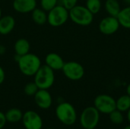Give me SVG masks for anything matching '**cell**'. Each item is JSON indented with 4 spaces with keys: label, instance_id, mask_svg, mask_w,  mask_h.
<instances>
[{
    "label": "cell",
    "instance_id": "obj_3",
    "mask_svg": "<svg viewBox=\"0 0 130 129\" xmlns=\"http://www.w3.org/2000/svg\"><path fill=\"white\" fill-rule=\"evenodd\" d=\"M69 18L80 26H88L93 22L94 14L83 5H75L69 11Z\"/></svg>",
    "mask_w": 130,
    "mask_h": 129
},
{
    "label": "cell",
    "instance_id": "obj_13",
    "mask_svg": "<svg viewBox=\"0 0 130 129\" xmlns=\"http://www.w3.org/2000/svg\"><path fill=\"white\" fill-rule=\"evenodd\" d=\"M45 62L46 65L51 68L53 71L62 70L65 64L62 58L59 54L55 52L47 54L45 58Z\"/></svg>",
    "mask_w": 130,
    "mask_h": 129
},
{
    "label": "cell",
    "instance_id": "obj_31",
    "mask_svg": "<svg viewBox=\"0 0 130 129\" xmlns=\"http://www.w3.org/2000/svg\"><path fill=\"white\" fill-rule=\"evenodd\" d=\"M123 129H130V125H126L125 128Z\"/></svg>",
    "mask_w": 130,
    "mask_h": 129
},
{
    "label": "cell",
    "instance_id": "obj_11",
    "mask_svg": "<svg viewBox=\"0 0 130 129\" xmlns=\"http://www.w3.org/2000/svg\"><path fill=\"white\" fill-rule=\"evenodd\" d=\"M36 104L43 109H49L52 105V97L47 90L39 89L34 95Z\"/></svg>",
    "mask_w": 130,
    "mask_h": 129
},
{
    "label": "cell",
    "instance_id": "obj_1",
    "mask_svg": "<svg viewBox=\"0 0 130 129\" xmlns=\"http://www.w3.org/2000/svg\"><path fill=\"white\" fill-rule=\"evenodd\" d=\"M18 64L21 72L26 76H34L41 66L40 58L33 53L18 56Z\"/></svg>",
    "mask_w": 130,
    "mask_h": 129
},
{
    "label": "cell",
    "instance_id": "obj_4",
    "mask_svg": "<svg viewBox=\"0 0 130 129\" xmlns=\"http://www.w3.org/2000/svg\"><path fill=\"white\" fill-rule=\"evenodd\" d=\"M56 115L59 122L65 125H72L77 119V113L75 107L67 102L61 103L57 106Z\"/></svg>",
    "mask_w": 130,
    "mask_h": 129
},
{
    "label": "cell",
    "instance_id": "obj_16",
    "mask_svg": "<svg viewBox=\"0 0 130 129\" xmlns=\"http://www.w3.org/2000/svg\"><path fill=\"white\" fill-rule=\"evenodd\" d=\"M30 43L25 39H19L14 43V51L17 56H21L29 53L30 50Z\"/></svg>",
    "mask_w": 130,
    "mask_h": 129
},
{
    "label": "cell",
    "instance_id": "obj_32",
    "mask_svg": "<svg viewBox=\"0 0 130 129\" xmlns=\"http://www.w3.org/2000/svg\"><path fill=\"white\" fill-rule=\"evenodd\" d=\"M2 17V10H1V8H0V18Z\"/></svg>",
    "mask_w": 130,
    "mask_h": 129
},
{
    "label": "cell",
    "instance_id": "obj_12",
    "mask_svg": "<svg viewBox=\"0 0 130 129\" xmlns=\"http://www.w3.org/2000/svg\"><path fill=\"white\" fill-rule=\"evenodd\" d=\"M13 8L18 13L26 14L32 12L37 7L36 0H14Z\"/></svg>",
    "mask_w": 130,
    "mask_h": 129
},
{
    "label": "cell",
    "instance_id": "obj_21",
    "mask_svg": "<svg viewBox=\"0 0 130 129\" xmlns=\"http://www.w3.org/2000/svg\"><path fill=\"white\" fill-rule=\"evenodd\" d=\"M85 7L93 14H97L101 9V0H86Z\"/></svg>",
    "mask_w": 130,
    "mask_h": 129
},
{
    "label": "cell",
    "instance_id": "obj_9",
    "mask_svg": "<svg viewBox=\"0 0 130 129\" xmlns=\"http://www.w3.org/2000/svg\"><path fill=\"white\" fill-rule=\"evenodd\" d=\"M120 27V25L117 17L110 15L104 17L98 25L100 32L104 35H112L115 33L119 30Z\"/></svg>",
    "mask_w": 130,
    "mask_h": 129
},
{
    "label": "cell",
    "instance_id": "obj_7",
    "mask_svg": "<svg viewBox=\"0 0 130 129\" xmlns=\"http://www.w3.org/2000/svg\"><path fill=\"white\" fill-rule=\"evenodd\" d=\"M94 107L100 113L110 114L116 108V100L108 94H100L97 96L94 101Z\"/></svg>",
    "mask_w": 130,
    "mask_h": 129
},
{
    "label": "cell",
    "instance_id": "obj_8",
    "mask_svg": "<svg viewBox=\"0 0 130 129\" xmlns=\"http://www.w3.org/2000/svg\"><path fill=\"white\" fill-rule=\"evenodd\" d=\"M62 71L64 75L72 81L81 80L85 75L84 67L80 63L74 61L65 62Z\"/></svg>",
    "mask_w": 130,
    "mask_h": 129
},
{
    "label": "cell",
    "instance_id": "obj_29",
    "mask_svg": "<svg viewBox=\"0 0 130 129\" xmlns=\"http://www.w3.org/2000/svg\"><path fill=\"white\" fill-rule=\"evenodd\" d=\"M127 119H128V122L130 123V109L127 111Z\"/></svg>",
    "mask_w": 130,
    "mask_h": 129
},
{
    "label": "cell",
    "instance_id": "obj_25",
    "mask_svg": "<svg viewBox=\"0 0 130 129\" xmlns=\"http://www.w3.org/2000/svg\"><path fill=\"white\" fill-rule=\"evenodd\" d=\"M61 1H62V5H63L69 11L72 9L73 7H75L78 2V0H61Z\"/></svg>",
    "mask_w": 130,
    "mask_h": 129
},
{
    "label": "cell",
    "instance_id": "obj_5",
    "mask_svg": "<svg viewBox=\"0 0 130 129\" xmlns=\"http://www.w3.org/2000/svg\"><path fill=\"white\" fill-rule=\"evenodd\" d=\"M69 17V10L62 5H57L49 11L47 14V21L52 27H57L66 24Z\"/></svg>",
    "mask_w": 130,
    "mask_h": 129
},
{
    "label": "cell",
    "instance_id": "obj_23",
    "mask_svg": "<svg viewBox=\"0 0 130 129\" xmlns=\"http://www.w3.org/2000/svg\"><path fill=\"white\" fill-rule=\"evenodd\" d=\"M38 90L39 88L34 82L27 83L24 88V94L27 96H34Z\"/></svg>",
    "mask_w": 130,
    "mask_h": 129
},
{
    "label": "cell",
    "instance_id": "obj_14",
    "mask_svg": "<svg viewBox=\"0 0 130 129\" xmlns=\"http://www.w3.org/2000/svg\"><path fill=\"white\" fill-rule=\"evenodd\" d=\"M15 25L14 18L11 15H6L0 18V34L6 35L12 31Z\"/></svg>",
    "mask_w": 130,
    "mask_h": 129
},
{
    "label": "cell",
    "instance_id": "obj_30",
    "mask_svg": "<svg viewBox=\"0 0 130 129\" xmlns=\"http://www.w3.org/2000/svg\"><path fill=\"white\" fill-rule=\"evenodd\" d=\"M125 3H126L128 5H130V0H123Z\"/></svg>",
    "mask_w": 130,
    "mask_h": 129
},
{
    "label": "cell",
    "instance_id": "obj_26",
    "mask_svg": "<svg viewBox=\"0 0 130 129\" xmlns=\"http://www.w3.org/2000/svg\"><path fill=\"white\" fill-rule=\"evenodd\" d=\"M6 118H5V116L3 113L0 112V129H2L6 124Z\"/></svg>",
    "mask_w": 130,
    "mask_h": 129
},
{
    "label": "cell",
    "instance_id": "obj_6",
    "mask_svg": "<svg viewBox=\"0 0 130 129\" xmlns=\"http://www.w3.org/2000/svg\"><path fill=\"white\" fill-rule=\"evenodd\" d=\"M100 121V113L94 106L85 108L80 116V124L85 129H94Z\"/></svg>",
    "mask_w": 130,
    "mask_h": 129
},
{
    "label": "cell",
    "instance_id": "obj_15",
    "mask_svg": "<svg viewBox=\"0 0 130 129\" xmlns=\"http://www.w3.org/2000/svg\"><path fill=\"white\" fill-rule=\"evenodd\" d=\"M117 17L120 27L126 29H130V5L121 8Z\"/></svg>",
    "mask_w": 130,
    "mask_h": 129
},
{
    "label": "cell",
    "instance_id": "obj_33",
    "mask_svg": "<svg viewBox=\"0 0 130 129\" xmlns=\"http://www.w3.org/2000/svg\"><path fill=\"white\" fill-rule=\"evenodd\" d=\"M47 129H54V128H47Z\"/></svg>",
    "mask_w": 130,
    "mask_h": 129
},
{
    "label": "cell",
    "instance_id": "obj_18",
    "mask_svg": "<svg viewBox=\"0 0 130 129\" xmlns=\"http://www.w3.org/2000/svg\"><path fill=\"white\" fill-rule=\"evenodd\" d=\"M116 108L117 110L124 113L130 109V97L129 95H122L116 100Z\"/></svg>",
    "mask_w": 130,
    "mask_h": 129
},
{
    "label": "cell",
    "instance_id": "obj_2",
    "mask_svg": "<svg viewBox=\"0 0 130 129\" xmlns=\"http://www.w3.org/2000/svg\"><path fill=\"white\" fill-rule=\"evenodd\" d=\"M55 81L54 71L46 65H41L34 75V83L39 89L47 90L51 87Z\"/></svg>",
    "mask_w": 130,
    "mask_h": 129
},
{
    "label": "cell",
    "instance_id": "obj_27",
    "mask_svg": "<svg viewBox=\"0 0 130 129\" xmlns=\"http://www.w3.org/2000/svg\"><path fill=\"white\" fill-rule=\"evenodd\" d=\"M5 78V74L3 68L0 66V84H2Z\"/></svg>",
    "mask_w": 130,
    "mask_h": 129
},
{
    "label": "cell",
    "instance_id": "obj_22",
    "mask_svg": "<svg viewBox=\"0 0 130 129\" xmlns=\"http://www.w3.org/2000/svg\"><path fill=\"white\" fill-rule=\"evenodd\" d=\"M109 116L110 122L115 125H120L124 121V116L123 115V113L117 109H115L114 111L110 113L109 114Z\"/></svg>",
    "mask_w": 130,
    "mask_h": 129
},
{
    "label": "cell",
    "instance_id": "obj_28",
    "mask_svg": "<svg viewBox=\"0 0 130 129\" xmlns=\"http://www.w3.org/2000/svg\"><path fill=\"white\" fill-rule=\"evenodd\" d=\"M126 93H127V95H129L130 97V84H128V86L126 87Z\"/></svg>",
    "mask_w": 130,
    "mask_h": 129
},
{
    "label": "cell",
    "instance_id": "obj_19",
    "mask_svg": "<svg viewBox=\"0 0 130 129\" xmlns=\"http://www.w3.org/2000/svg\"><path fill=\"white\" fill-rule=\"evenodd\" d=\"M32 19L37 24L43 25L47 21V14L42 8H36L32 11Z\"/></svg>",
    "mask_w": 130,
    "mask_h": 129
},
{
    "label": "cell",
    "instance_id": "obj_24",
    "mask_svg": "<svg viewBox=\"0 0 130 129\" xmlns=\"http://www.w3.org/2000/svg\"><path fill=\"white\" fill-rule=\"evenodd\" d=\"M58 0H41L40 5L43 10L45 11H49L57 5Z\"/></svg>",
    "mask_w": 130,
    "mask_h": 129
},
{
    "label": "cell",
    "instance_id": "obj_17",
    "mask_svg": "<svg viewBox=\"0 0 130 129\" xmlns=\"http://www.w3.org/2000/svg\"><path fill=\"white\" fill-rule=\"evenodd\" d=\"M106 11L110 16L117 17L121 10L120 4L118 0H107L104 4Z\"/></svg>",
    "mask_w": 130,
    "mask_h": 129
},
{
    "label": "cell",
    "instance_id": "obj_10",
    "mask_svg": "<svg viewBox=\"0 0 130 129\" xmlns=\"http://www.w3.org/2000/svg\"><path fill=\"white\" fill-rule=\"evenodd\" d=\"M22 122L26 129H41L43 120L41 117L34 111L29 110L23 114Z\"/></svg>",
    "mask_w": 130,
    "mask_h": 129
},
{
    "label": "cell",
    "instance_id": "obj_20",
    "mask_svg": "<svg viewBox=\"0 0 130 129\" xmlns=\"http://www.w3.org/2000/svg\"><path fill=\"white\" fill-rule=\"evenodd\" d=\"M5 116L7 122L14 123V122H18L22 119L23 113L20 109L13 108V109L8 110L7 113L5 114Z\"/></svg>",
    "mask_w": 130,
    "mask_h": 129
}]
</instances>
